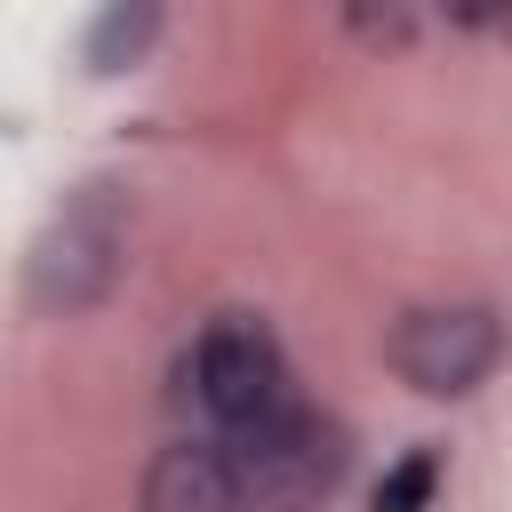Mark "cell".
Returning <instances> with one entry per match:
<instances>
[{
  "label": "cell",
  "mask_w": 512,
  "mask_h": 512,
  "mask_svg": "<svg viewBox=\"0 0 512 512\" xmlns=\"http://www.w3.org/2000/svg\"><path fill=\"white\" fill-rule=\"evenodd\" d=\"M432 488H440V456H432V448H408V456L376 480V512H424Z\"/></svg>",
  "instance_id": "obj_7"
},
{
  "label": "cell",
  "mask_w": 512,
  "mask_h": 512,
  "mask_svg": "<svg viewBox=\"0 0 512 512\" xmlns=\"http://www.w3.org/2000/svg\"><path fill=\"white\" fill-rule=\"evenodd\" d=\"M184 384L200 400V416L216 432H240L272 408H288V360H280V336L256 320V312H224L200 328V344L184 352Z\"/></svg>",
  "instance_id": "obj_3"
},
{
  "label": "cell",
  "mask_w": 512,
  "mask_h": 512,
  "mask_svg": "<svg viewBox=\"0 0 512 512\" xmlns=\"http://www.w3.org/2000/svg\"><path fill=\"white\" fill-rule=\"evenodd\" d=\"M440 8L464 32H512V0H440Z\"/></svg>",
  "instance_id": "obj_9"
},
{
  "label": "cell",
  "mask_w": 512,
  "mask_h": 512,
  "mask_svg": "<svg viewBox=\"0 0 512 512\" xmlns=\"http://www.w3.org/2000/svg\"><path fill=\"white\" fill-rule=\"evenodd\" d=\"M128 264V200L112 184H88L24 256V304L48 312V320H72V312H96L112 296Z\"/></svg>",
  "instance_id": "obj_2"
},
{
  "label": "cell",
  "mask_w": 512,
  "mask_h": 512,
  "mask_svg": "<svg viewBox=\"0 0 512 512\" xmlns=\"http://www.w3.org/2000/svg\"><path fill=\"white\" fill-rule=\"evenodd\" d=\"M136 512H240V504H232L224 448H216V440H176V448H160V456L144 464Z\"/></svg>",
  "instance_id": "obj_5"
},
{
  "label": "cell",
  "mask_w": 512,
  "mask_h": 512,
  "mask_svg": "<svg viewBox=\"0 0 512 512\" xmlns=\"http://www.w3.org/2000/svg\"><path fill=\"white\" fill-rule=\"evenodd\" d=\"M152 32H160V0H112L96 16V32H88V64L96 72H120V64H136L152 48Z\"/></svg>",
  "instance_id": "obj_6"
},
{
  "label": "cell",
  "mask_w": 512,
  "mask_h": 512,
  "mask_svg": "<svg viewBox=\"0 0 512 512\" xmlns=\"http://www.w3.org/2000/svg\"><path fill=\"white\" fill-rule=\"evenodd\" d=\"M224 448V472H232V504L240 512H320L344 472H352V440L344 424L312 416V408H272L240 432L216 440Z\"/></svg>",
  "instance_id": "obj_1"
},
{
  "label": "cell",
  "mask_w": 512,
  "mask_h": 512,
  "mask_svg": "<svg viewBox=\"0 0 512 512\" xmlns=\"http://www.w3.org/2000/svg\"><path fill=\"white\" fill-rule=\"evenodd\" d=\"M496 360H504V328L488 304H424L392 328V368L424 400H464L472 384L496 376Z\"/></svg>",
  "instance_id": "obj_4"
},
{
  "label": "cell",
  "mask_w": 512,
  "mask_h": 512,
  "mask_svg": "<svg viewBox=\"0 0 512 512\" xmlns=\"http://www.w3.org/2000/svg\"><path fill=\"white\" fill-rule=\"evenodd\" d=\"M344 24H352V40L376 48V56L416 40V8H408V0H344Z\"/></svg>",
  "instance_id": "obj_8"
}]
</instances>
